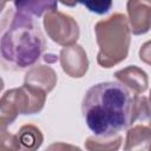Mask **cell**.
Listing matches in <instances>:
<instances>
[{
    "instance_id": "6da1fadb",
    "label": "cell",
    "mask_w": 151,
    "mask_h": 151,
    "mask_svg": "<svg viewBox=\"0 0 151 151\" xmlns=\"http://www.w3.org/2000/svg\"><path fill=\"white\" fill-rule=\"evenodd\" d=\"M132 98L129 90L117 81H103L91 86L81 104L88 130L98 137H111L127 127Z\"/></svg>"
},
{
    "instance_id": "7a4b0ae2",
    "label": "cell",
    "mask_w": 151,
    "mask_h": 151,
    "mask_svg": "<svg viewBox=\"0 0 151 151\" xmlns=\"http://www.w3.org/2000/svg\"><path fill=\"white\" fill-rule=\"evenodd\" d=\"M78 4L84 5L90 12L94 14H106L112 7V0H74Z\"/></svg>"
}]
</instances>
